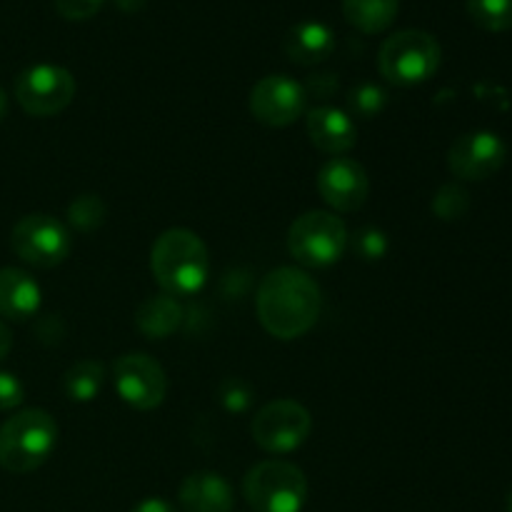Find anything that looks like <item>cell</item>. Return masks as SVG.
<instances>
[{"label":"cell","mask_w":512,"mask_h":512,"mask_svg":"<svg viewBox=\"0 0 512 512\" xmlns=\"http://www.w3.org/2000/svg\"><path fill=\"white\" fill-rule=\"evenodd\" d=\"M320 288L305 270L275 268L260 280L255 308L258 320L273 338L295 340L313 330L320 315Z\"/></svg>","instance_id":"6da1fadb"},{"label":"cell","mask_w":512,"mask_h":512,"mask_svg":"<svg viewBox=\"0 0 512 512\" xmlns=\"http://www.w3.org/2000/svg\"><path fill=\"white\" fill-rule=\"evenodd\" d=\"M150 273L170 298H193L210 278V253L198 233L170 228L153 243Z\"/></svg>","instance_id":"7a4b0ae2"},{"label":"cell","mask_w":512,"mask_h":512,"mask_svg":"<svg viewBox=\"0 0 512 512\" xmlns=\"http://www.w3.org/2000/svg\"><path fill=\"white\" fill-rule=\"evenodd\" d=\"M58 423L43 408H25L0 425V468L25 475L48 463L58 445Z\"/></svg>","instance_id":"3957f363"},{"label":"cell","mask_w":512,"mask_h":512,"mask_svg":"<svg viewBox=\"0 0 512 512\" xmlns=\"http://www.w3.org/2000/svg\"><path fill=\"white\" fill-rule=\"evenodd\" d=\"M443 60L440 43L425 30H400L390 35L378 53V70L388 83L413 88L433 78Z\"/></svg>","instance_id":"277c9868"},{"label":"cell","mask_w":512,"mask_h":512,"mask_svg":"<svg viewBox=\"0 0 512 512\" xmlns=\"http://www.w3.org/2000/svg\"><path fill=\"white\" fill-rule=\"evenodd\" d=\"M243 495L255 512H303L308 478L288 460H263L245 475Z\"/></svg>","instance_id":"5b68a950"},{"label":"cell","mask_w":512,"mask_h":512,"mask_svg":"<svg viewBox=\"0 0 512 512\" xmlns=\"http://www.w3.org/2000/svg\"><path fill=\"white\" fill-rule=\"evenodd\" d=\"M348 228L328 210H308L288 228V250L303 268H330L348 250Z\"/></svg>","instance_id":"8992f818"},{"label":"cell","mask_w":512,"mask_h":512,"mask_svg":"<svg viewBox=\"0 0 512 512\" xmlns=\"http://www.w3.org/2000/svg\"><path fill=\"white\" fill-rule=\"evenodd\" d=\"M10 245L23 263L50 270L68 260L70 250H73V235L63 220L45 213H30L15 223L13 233H10Z\"/></svg>","instance_id":"52a82bcc"},{"label":"cell","mask_w":512,"mask_h":512,"mask_svg":"<svg viewBox=\"0 0 512 512\" xmlns=\"http://www.w3.org/2000/svg\"><path fill=\"white\" fill-rule=\"evenodd\" d=\"M313 430V415L298 400H273L255 413L250 433L258 448L270 455H288L303 448Z\"/></svg>","instance_id":"ba28073f"},{"label":"cell","mask_w":512,"mask_h":512,"mask_svg":"<svg viewBox=\"0 0 512 512\" xmlns=\"http://www.w3.org/2000/svg\"><path fill=\"white\" fill-rule=\"evenodd\" d=\"M78 85L63 65L38 63L15 78V100L33 118H53L73 103Z\"/></svg>","instance_id":"9c48e42d"},{"label":"cell","mask_w":512,"mask_h":512,"mask_svg":"<svg viewBox=\"0 0 512 512\" xmlns=\"http://www.w3.org/2000/svg\"><path fill=\"white\" fill-rule=\"evenodd\" d=\"M113 385L125 405L135 410H155L168 395V375L148 353H125L113 363Z\"/></svg>","instance_id":"30bf717a"},{"label":"cell","mask_w":512,"mask_h":512,"mask_svg":"<svg viewBox=\"0 0 512 512\" xmlns=\"http://www.w3.org/2000/svg\"><path fill=\"white\" fill-rule=\"evenodd\" d=\"M308 93L290 75H265L250 90V115L268 128H288L303 118Z\"/></svg>","instance_id":"8fae6325"},{"label":"cell","mask_w":512,"mask_h":512,"mask_svg":"<svg viewBox=\"0 0 512 512\" xmlns=\"http://www.w3.org/2000/svg\"><path fill=\"white\" fill-rule=\"evenodd\" d=\"M508 158V145L490 130L465 133L450 145L448 168L460 180H485L498 173Z\"/></svg>","instance_id":"7c38bea8"},{"label":"cell","mask_w":512,"mask_h":512,"mask_svg":"<svg viewBox=\"0 0 512 512\" xmlns=\"http://www.w3.org/2000/svg\"><path fill=\"white\" fill-rule=\"evenodd\" d=\"M318 193L335 213H355L368 203L370 178L353 158H330L318 173Z\"/></svg>","instance_id":"4fadbf2b"},{"label":"cell","mask_w":512,"mask_h":512,"mask_svg":"<svg viewBox=\"0 0 512 512\" xmlns=\"http://www.w3.org/2000/svg\"><path fill=\"white\" fill-rule=\"evenodd\" d=\"M308 138L320 153L340 158L355 148L358 128L345 110L333 108V105H320L308 113Z\"/></svg>","instance_id":"5bb4252c"},{"label":"cell","mask_w":512,"mask_h":512,"mask_svg":"<svg viewBox=\"0 0 512 512\" xmlns=\"http://www.w3.org/2000/svg\"><path fill=\"white\" fill-rule=\"evenodd\" d=\"M43 303L40 285L20 268H0V318L25 323L35 318Z\"/></svg>","instance_id":"9a60e30c"},{"label":"cell","mask_w":512,"mask_h":512,"mask_svg":"<svg viewBox=\"0 0 512 512\" xmlns=\"http://www.w3.org/2000/svg\"><path fill=\"white\" fill-rule=\"evenodd\" d=\"M178 500L185 512H230L233 510V488L220 473L200 470L183 480Z\"/></svg>","instance_id":"2e32d148"},{"label":"cell","mask_w":512,"mask_h":512,"mask_svg":"<svg viewBox=\"0 0 512 512\" xmlns=\"http://www.w3.org/2000/svg\"><path fill=\"white\" fill-rule=\"evenodd\" d=\"M285 55L298 65H318L328 60L335 50V33L325 23L305 20L293 25L283 40Z\"/></svg>","instance_id":"e0dca14e"},{"label":"cell","mask_w":512,"mask_h":512,"mask_svg":"<svg viewBox=\"0 0 512 512\" xmlns=\"http://www.w3.org/2000/svg\"><path fill=\"white\" fill-rule=\"evenodd\" d=\"M183 323V305L170 295L145 298L135 310V325L150 340H165Z\"/></svg>","instance_id":"ac0fdd59"},{"label":"cell","mask_w":512,"mask_h":512,"mask_svg":"<svg viewBox=\"0 0 512 512\" xmlns=\"http://www.w3.org/2000/svg\"><path fill=\"white\" fill-rule=\"evenodd\" d=\"M400 0H343V13L360 33H383L393 25Z\"/></svg>","instance_id":"d6986e66"},{"label":"cell","mask_w":512,"mask_h":512,"mask_svg":"<svg viewBox=\"0 0 512 512\" xmlns=\"http://www.w3.org/2000/svg\"><path fill=\"white\" fill-rule=\"evenodd\" d=\"M105 385V365L100 360H80L63 375V388L73 403H93Z\"/></svg>","instance_id":"ffe728a7"},{"label":"cell","mask_w":512,"mask_h":512,"mask_svg":"<svg viewBox=\"0 0 512 512\" xmlns=\"http://www.w3.org/2000/svg\"><path fill=\"white\" fill-rule=\"evenodd\" d=\"M468 13L475 25L490 33L512 28V0H468Z\"/></svg>","instance_id":"44dd1931"},{"label":"cell","mask_w":512,"mask_h":512,"mask_svg":"<svg viewBox=\"0 0 512 512\" xmlns=\"http://www.w3.org/2000/svg\"><path fill=\"white\" fill-rule=\"evenodd\" d=\"M388 105V93L375 83H360L348 95V115L360 120H373Z\"/></svg>","instance_id":"7402d4cb"},{"label":"cell","mask_w":512,"mask_h":512,"mask_svg":"<svg viewBox=\"0 0 512 512\" xmlns=\"http://www.w3.org/2000/svg\"><path fill=\"white\" fill-rule=\"evenodd\" d=\"M105 203L100 195H78L73 203L68 205V223L80 233H93L105 223Z\"/></svg>","instance_id":"603a6c76"},{"label":"cell","mask_w":512,"mask_h":512,"mask_svg":"<svg viewBox=\"0 0 512 512\" xmlns=\"http://www.w3.org/2000/svg\"><path fill=\"white\" fill-rule=\"evenodd\" d=\"M468 205H470L468 193H465L460 185L450 183V185H443V188L435 193L433 213L438 215L440 220H458L468 213Z\"/></svg>","instance_id":"cb8c5ba5"},{"label":"cell","mask_w":512,"mask_h":512,"mask_svg":"<svg viewBox=\"0 0 512 512\" xmlns=\"http://www.w3.org/2000/svg\"><path fill=\"white\" fill-rule=\"evenodd\" d=\"M353 253L373 263V260H380L388 253V238L378 228H360L353 238Z\"/></svg>","instance_id":"d4e9b609"},{"label":"cell","mask_w":512,"mask_h":512,"mask_svg":"<svg viewBox=\"0 0 512 512\" xmlns=\"http://www.w3.org/2000/svg\"><path fill=\"white\" fill-rule=\"evenodd\" d=\"M53 3L65 20H88L100 13L105 0H53Z\"/></svg>","instance_id":"484cf974"},{"label":"cell","mask_w":512,"mask_h":512,"mask_svg":"<svg viewBox=\"0 0 512 512\" xmlns=\"http://www.w3.org/2000/svg\"><path fill=\"white\" fill-rule=\"evenodd\" d=\"M25 400V388L13 373H5L0 370V413L5 410H15L20 408Z\"/></svg>","instance_id":"4316f807"},{"label":"cell","mask_w":512,"mask_h":512,"mask_svg":"<svg viewBox=\"0 0 512 512\" xmlns=\"http://www.w3.org/2000/svg\"><path fill=\"white\" fill-rule=\"evenodd\" d=\"M220 400H223V405L228 410L240 413V410L248 408L250 393H248V388L240 383V380H228V383L220 385Z\"/></svg>","instance_id":"83f0119b"},{"label":"cell","mask_w":512,"mask_h":512,"mask_svg":"<svg viewBox=\"0 0 512 512\" xmlns=\"http://www.w3.org/2000/svg\"><path fill=\"white\" fill-rule=\"evenodd\" d=\"M305 93H315L318 98H328V95H333L335 90H338V78L335 75H313V78L308 80V85H303Z\"/></svg>","instance_id":"f1b7e54d"},{"label":"cell","mask_w":512,"mask_h":512,"mask_svg":"<svg viewBox=\"0 0 512 512\" xmlns=\"http://www.w3.org/2000/svg\"><path fill=\"white\" fill-rule=\"evenodd\" d=\"M130 512H175V508L163 498H148V500H143V503L135 505Z\"/></svg>","instance_id":"f546056e"},{"label":"cell","mask_w":512,"mask_h":512,"mask_svg":"<svg viewBox=\"0 0 512 512\" xmlns=\"http://www.w3.org/2000/svg\"><path fill=\"white\" fill-rule=\"evenodd\" d=\"M10 348H13V333L8 330V325L0 320V360L8 358Z\"/></svg>","instance_id":"4dcf8cb0"},{"label":"cell","mask_w":512,"mask_h":512,"mask_svg":"<svg viewBox=\"0 0 512 512\" xmlns=\"http://www.w3.org/2000/svg\"><path fill=\"white\" fill-rule=\"evenodd\" d=\"M115 5H118L120 10H125V13H135V10L143 8L145 0H115Z\"/></svg>","instance_id":"1f68e13d"},{"label":"cell","mask_w":512,"mask_h":512,"mask_svg":"<svg viewBox=\"0 0 512 512\" xmlns=\"http://www.w3.org/2000/svg\"><path fill=\"white\" fill-rule=\"evenodd\" d=\"M5 115H8V95H5V90L0 88V123L5 120Z\"/></svg>","instance_id":"d6a6232c"},{"label":"cell","mask_w":512,"mask_h":512,"mask_svg":"<svg viewBox=\"0 0 512 512\" xmlns=\"http://www.w3.org/2000/svg\"><path fill=\"white\" fill-rule=\"evenodd\" d=\"M508 512H512V490L508 493Z\"/></svg>","instance_id":"836d02e7"}]
</instances>
